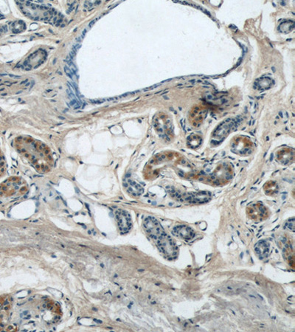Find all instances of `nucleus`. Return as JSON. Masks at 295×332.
Instances as JSON below:
<instances>
[{"instance_id":"obj_1","label":"nucleus","mask_w":295,"mask_h":332,"mask_svg":"<svg viewBox=\"0 0 295 332\" xmlns=\"http://www.w3.org/2000/svg\"><path fill=\"white\" fill-rule=\"evenodd\" d=\"M156 241L159 249L161 250L165 256L170 259H173L176 257L177 254H178V247L169 235L165 233L163 235L159 238Z\"/></svg>"},{"instance_id":"obj_2","label":"nucleus","mask_w":295,"mask_h":332,"mask_svg":"<svg viewBox=\"0 0 295 332\" xmlns=\"http://www.w3.org/2000/svg\"><path fill=\"white\" fill-rule=\"evenodd\" d=\"M144 227L148 235L155 241L165 233L161 225L154 218H147L144 222Z\"/></svg>"},{"instance_id":"obj_3","label":"nucleus","mask_w":295,"mask_h":332,"mask_svg":"<svg viewBox=\"0 0 295 332\" xmlns=\"http://www.w3.org/2000/svg\"><path fill=\"white\" fill-rule=\"evenodd\" d=\"M248 216L254 221H261L267 217V209L262 204L255 203L247 207Z\"/></svg>"},{"instance_id":"obj_4","label":"nucleus","mask_w":295,"mask_h":332,"mask_svg":"<svg viewBox=\"0 0 295 332\" xmlns=\"http://www.w3.org/2000/svg\"><path fill=\"white\" fill-rule=\"evenodd\" d=\"M173 233L177 237L185 240L191 239L195 235V233L192 228L186 225H179L175 227L173 230Z\"/></svg>"},{"instance_id":"obj_5","label":"nucleus","mask_w":295,"mask_h":332,"mask_svg":"<svg viewBox=\"0 0 295 332\" xmlns=\"http://www.w3.org/2000/svg\"><path fill=\"white\" fill-rule=\"evenodd\" d=\"M117 219L120 230L123 233L129 232L131 227V218L128 214V213L123 211H120L119 213H117Z\"/></svg>"},{"instance_id":"obj_6","label":"nucleus","mask_w":295,"mask_h":332,"mask_svg":"<svg viewBox=\"0 0 295 332\" xmlns=\"http://www.w3.org/2000/svg\"><path fill=\"white\" fill-rule=\"evenodd\" d=\"M255 251L260 259H263L267 257L269 252V244L266 241H258L255 246Z\"/></svg>"},{"instance_id":"obj_7","label":"nucleus","mask_w":295,"mask_h":332,"mask_svg":"<svg viewBox=\"0 0 295 332\" xmlns=\"http://www.w3.org/2000/svg\"><path fill=\"white\" fill-rule=\"evenodd\" d=\"M263 189L266 195L272 196H274L276 193H278V185L274 181H269V182L266 183L263 187Z\"/></svg>"},{"instance_id":"obj_8","label":"nucleus","mask_w":295,"mask_h":332,"mask_svg":"<svg viewBox=\"0 0 295 332\" xmlns=\"http://www.w3.org/2000/svg\"><path fill=\"white\" fill-rule=\"evenodd\" d=\"M128 191L131 193H132V194L135 196L140 195L142 193V191H143L142 188L140 185H138L137 183H135L134 182H131V181L128 183Z\"/></svg>"},{"instance_id":"obj_9","label":"nucleus","mask_w":295,"mask_h":332,"mask_svg":"<svg viewBox=\"0 0 295 332\" xmlns=\"http://www.w3.org/2000/svg\"><path fill=\"white\" fill-rule=\"evenodd\" d=\"M264 81H265V82H263V81H261V79H260V80L259 81V83H256V85L258 87V88H260L262 89H266L269 88V87L272 86V81L271 80V79L268 78H264Z\"/></svg>"},{"instance_id":"obj_10","label":"nucleus","mask_w":295,"mask_h":332,"mask_svg":"<svg viewBox=\"0 0 295 332\" xmlns=\"http://www.w3.org/2000/svg\"><path fill=\"white\" fill-rule=\"evenodd\" d=\"M64 71H65V72H66V74L67 75H68V76L70 77V78L71 79H72V78H73V74H72V72H71V70H70V69H69V67H67V66H65V67H64Z\"/></svg>"},{"instance_id":"obj_11","label":"nucleus","mask_w":295,"mask_h":332,"mask_svg":"<svg viewBox=\"0 0 295 332\" xmlns=\"http://www.w3.org/2000/svg\"><path fill=\"white\" fill-rule=\"evenodd\" d=\"M97 18H96V19H94V20H93V21H91V22H90V23H89V26H88V29H89V28H90V27H91V26H92V25H93V24H94V23H95V22H96V21H97Z\"/></svg>"}]
</instances>
